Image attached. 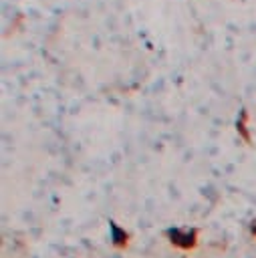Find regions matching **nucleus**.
Returning <instances> with one entry per match:
<instances>
[{"label":"nucleus","instance_id":"obj_1","mask_svg":"<svg viewBox=\"0 0 256 258\" xmlns=\"http://www.w3.org/2000/svg\"><path fill=\"white\" fill-rule=\"evenodd\" d=\"M167 236L171 240V244L187 250V248H194L196 246V240H198V232L196 230H179V228H173V230H167Z\"/></svg>","mask_w":256,"mask_h":258},{"label":"nucleus","instance_id":"obj_2","mask_svg":"<svg viewBox=\"0 0 256 258\" xmlns=\"http://www.w3.org/2000/svg\"><path fill=\"white\" fill-rule=\"evenodd\" d=\"M109 230H111V240H113V244H115V246H119V248L127 246L129 236H127V232H125V230H121L115 222H109Z\"/></svg>","mask_w":256,"mask_h":258},{"label":"nucleus","instance_id":"obj_3","mask_svg":"<svg viewBox=\"0 0 256 258\" xmlns=\"http://www.w3.org/2000/svg\"><path fill=\"white\" fill-rule=\"evenodd\" d=\"M246 121H248V111L246 109H242V113H240V119H238V123H236V131L244 137V141H252V137H250V133H248V127H246Z\"/></svg>","mask_w":256,"mask_h":258},{"label":"nucleus","instance_id":"obj_4","mask_svg":"<svg viewBox=\"0 0 256 258\" xmlns=\"http://www.w3.org/2000/svg\"><path fill=\"white\" fill-rule=\"evenodd\" d=\"M252 232H254V234H256V226H252Z\"/></svg>","mask_w":256,"mask_h":258}]
</instances>
